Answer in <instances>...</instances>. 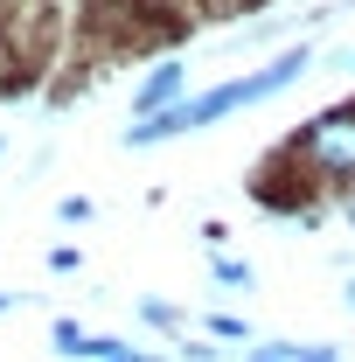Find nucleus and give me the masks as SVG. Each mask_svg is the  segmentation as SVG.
<instances>
[{
  "instance_id": "obj_1",
  "label": "nucleus",
  "mask_w": 355,
  "mask_h": 362,
  "mask_svg": "<svg viewBox=\"0 0 355 362\" xmlns=\"http://www.w3.org/2000/svg\"><path fill=\"white\" fill-rule=\"evenodd\" d=\"M307 49H279L265 70H251V77H230V84L202 90V98H181L175 112H161V119H133L126 126V146H161V139H181V133H202V126H216V119H230V112H251V105H265V98H279V90H293L300 77H307Z\"/></svg>"
},
{
  "instance_id": "obj_2",
  "label": "nucleus",
  "mask_w": 355,
  "mask_h": 362,
  "mask_svg": "<svg viewBox=\"0 0 355 362\" xmlns=\"http://www.w3.org/2000/svg\"><path fill=\"white\" fill-rule=\"evenodd\" d=\"M293 160L307 168L313 188H349L355 195V105H334V112L307 119L300 139H293Z\"/></svg>"
},
{
  "instance_id": "obj_3",
  "label": "nucleus",
  "mask_w": 355,
  "mask_h": 362,
  "mask_svg": "<svg viewBox=\"0 0 355 362\" xmlns=\"http://www.w3.org/2000/svg\"><path fill=\"white\" fill-rule=\"evenodd\" d=\"M49 349L63 362H119V356H133V341H119V334H91L84 320H49Z\"/></svg>"
},
{
  "instance_id": "obj_4",
  "label": "nucleus",
  "mask_w": 355,
  "mask_h": 362,
  "mask_svg": "<svg viewBox=\"0 0 355 362\" xmlns=\"http://www.w3.org/2000/svg\"><path fill=\"white\" fill-rule=\"evenodd\" d=\"M181 98H188V63H153L146 77H139V90H133V119H161V112H175Z\"/></svg>"
},
{
  "instance_id": "obj_5",
  "label": "nucleus",
  "mask_w": 355,
  "mask_h": 362,
  "mask_svg": "<svg viewBox=\"0 0 355 362\" xmlns=\"http://www.w3.org/2000/svg\"><path fill=\"white\" fill-rule=\"evenodd\" d=\"M244 362H342L334 341H258L244 349Z\"/></svg>"
},
{
  "instance_id": "obj_6",
  "label": "nucleus",
  "mask_w": 355,
  "mask_h": 362,
  "mask_svg": "<svg viewBox=\"0 0 355 362\" xmlns=\"http://www.w3.org/2000/svg\"><path fill=\"white\" fill-rule=\"evenodd\" d=\"M209 279H216V286H230V293H244V286H251V265H244V258H237V251H209Z\"/></svg>"
},
{
  "instance_id": "obj_7",
  "label": "nucleus",
  "mask_w": 355,
  "mask_h": 362,
  "mask_svg": "<svg viewBox=\"0 0 355 362\" xmlns=\"http://www.w3.org/2000/svg\"><path fill=\"white\" fill-rule=\"evenodd\" d=\"M139 320H146V327H161V334H181V327H188V314H181L175 300H153V293L139 300Z\"/></svg>"
},
{
  "instance_id": "obj_8",
  "label": "nucleus",
  "mask_w": 355,
  "mask_h": 362,
  "mask_svg": "<svg viewBox=\"0 0 355 362\" xmlns=\"http://www.w3.org/2000/svg\"><path fill=\"white\" fill-rule=\"evenodd\" d=\"M202 334H209V341H251V327H244L237 314H209V320H202Z\"/></svg>"
},
{
  "instance_id": "obj_9",
  "label": "nucleus",
  "mask_w": 355,
  "mask_h": 362,
  "mask_svg": "<svg viewBox=\"0 0 355 362\" xmlns=\"http://www.w3.org/2000/svg\"><path fill=\"white\" fill-rule=\"evenodd\" d=\"M56 216H63L70 230H77V223H91V195H63V202H56Z\"/></svg>"
},
{
  "instance_id": "obj_10",
  "label": "nucleus",
  "mask_w": 355,
  "mask_h": 362,
  "mask_svg": "<svg viewBox=\"0 0 355 362\" xmlns=\"http://www.w3.org/2000/svg\"><path fill=\"white\" fill-rule=\"evenodd\" d=\"M175 362H223V349L202 334V341H181V356H175Z\"/></svg>"
},
{
  "instance_id": "obj_11",
  "label": "nucleus",
  "mask_w": 355,
  "mask_h": 362,
  "mask_svg": "<svg viewBox=\"0 0 355 362\" xmlns=\"http://www.w3.org/2000/svg\"><path fill=\"white\" fill-rule=\"evenodd\" d=\"M77 265H84L77 244H56V251H49V272H77Z\"/></svg>"
},
{
  "instance_id": "obj_12",
  "label": "nucleus",
  "mask_w": 355,
  "mask_h": 362,
  "mask_svg": "<svg viewBox=\"0 0 355 362\" xmlns=\"http://www.w3.org/2000/svg\"><path fill=\"white\" fill-rule=\"evenodd\" d=\"M14 307H21V293H7V286H0V320L14 314Z\"/></svg>"
},
{
  "instance_id": "obj_13",
  "label": "nucleus",
  "mask_w": 355,
  "mask_h": 362,
  "mask_svg": "<svg viewBox=\"0 0 355 362\" xmlns=\"http://www.w3.org/2000/svg\"><path fill=\"white\" fill-rule=\"evenodd\" d=\"M119 362H175V356H146V349H133V356H119Z\"/></svg>"
},
{
  "instance_id": "obj_14",
  "label": "nucleus",
  "mask_w": 355,
  "mask_h": 362,
  "mask_svg": "<svg viewBox=\"0 0 355 362\" xmlns=\"http://www.w3.org/2000/svg\"><path fill=\"white\" fill-rule=\"evenodd\" d=\"M342 223H349V230H355V195H342Z\"/></svg>"
},
{
  "instance_id": "obj_15",
  "label": "nucleus",
  "mask_w": 355,
  "mask_h": 362,
  "mask_svg": "<svg viewBox=\"0 0 355 362\" xmlns=\"http://www.w3.org/2000/svg\"><path fill=\"white\" fill-rule=\"evenodd\" d=\"M349 314H355V279H349Z\"/></svg>"
},
{
  "instance_id": "obj_16",
  "label": "nucleus",
  "mask_w": 355,
  "mask_h": 362,
  "mask_svg": "<svg viewBox=\"0 0 355 362\" xmlns=\"http://www.w3.org/2000/svg\"><path fill=\"white\" fill-rule=\"evenodd\" d=\"M342 63H349V70H355V49H349V56H342Z\"/></svg>"
},
{
  "instance_id": "obj_17",
  "label": "nucleus",
  "mask_w": 355,
  "mask_h": 362,
  "mask_svg": "<svg viewBox=\"0 0 355 362\" xmlns=\"http://www.w3.org/2000/svg\"><path fill=\"white\" fill-rule=\"evenodd\" d=\"M0 160H7V139H0Z\"/></svg>"
},
{
  "instance_id": "obj_18",
  "label": "nucleus",
  "mask_w": 355,
  "mask_h": 362,
  "mask_svg": "<svg viewBox=\"0 0 355 362\" xmlns=\"http://www.w3.org/2000/svg\"><path fill=\"white\" fill-rule=\"evenodd\" d=\"M0 42H7V28H0Z\"/></svg>"
}]
</instances>
